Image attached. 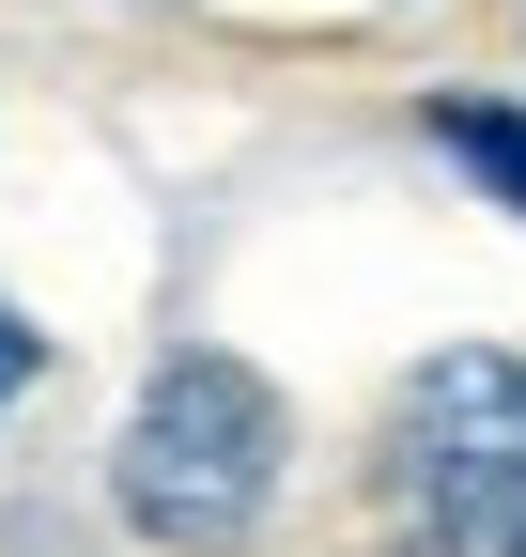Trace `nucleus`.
<instances>
[{
  "label": "nucleus",
  "instance_id": "f257e3e1",
  "mask_svg": "<svg viewBox=\"0 0 526 557\" xmlns=\"http://www.w3.org/2000/svg\"><path fill=\"white\" fill-rule=\"evenodd\" d=\"M372 511L403 557H526V357L449 341L434 372H403L372 434Z\"/></svg>",
  "mask_w": 526,
  "mask_h": 557
},
{
  "label": "nucleus",
  "instance_id": "f03ea898",
  "mask_svg": "<svg viewBox=\"0 0 526 557\" xmlns=\"http://www.w3.org/2000/svg\"><path fill=\"white\" fill-rule=\"evenodd\" d=\"M279 465H295V418L279 387H263L248 357H186L140 387V418H124V449H109V496L124 527H140L155 557H233L263 511H279Z\"/></svg>",
  "mask_w": 526,
  "mask_h": 557
},
{
  "label": "nucleus",
  "instance_id": "7ed1b4c3",
  "mask_svg": "<svg viewBox=\"0 0 526 557\" xmlns=\"http://www.w3.org/2000/svg\"><path fill=\"white\" fill-rule=\"evenodd\" d=\"M434 156L480 171L511 218H526V109H496V94H434Z\"/></svg>",
  "mask_w": 526,
  "mask_h": 557
},
{
  "label": "nucleus",
  "instance_id": "20e7f679",
  "mask_svg": "<svg viewBox=\"0 0 526 557\" xmlns=\"http://www.w3.org/2000/svg\"><path fill=\"white\" fill-rule=\"evenodd\" d=\"M32 372H47V341H32L16 310H0V418H16V387H32Z\"/></svg>",
  "mask_w": 526,
  "mask_h": 557
}]
</instances>
